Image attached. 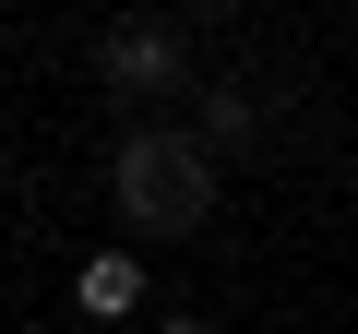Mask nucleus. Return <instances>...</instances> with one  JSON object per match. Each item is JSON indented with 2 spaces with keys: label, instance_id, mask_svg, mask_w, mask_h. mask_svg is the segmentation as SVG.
<instances>
[{
  "label": "nucleus",
  "instance_id": "1",
  "mask_svg": "<svg viewBox=\"0 0 358 334\" xmlns=\"http://www.w3.org/2000/svg\"><path fill=\"white\" fill-rule=\"evenodd\" d=\"M215 203V143L203 131H131L120 143V215L143 239H179V227H203Z\"/></svg>",
  "mask_w": 358,
  "mask_h": 334
},
{
  "label": "nucleus",
  "instance_id": "2",
  "mask_svg": "<svg viewBox=\"0 0 358 334\" xmlns=\"http://www.w3.org/2000/svg\"><path fill=\"white\" fill-rule=\"evenodd\" d=\"M96 60H108V84L167 96V84H179V24H108V36H96Z\"/></svg>",
  "mask_w": 358,
  "mask_h": 334
},
{
  "label": "nucleus",
  "instance_id": "3",
  "mask_svg": "<svg viewBox=\"0 0 358 334\" xmlns=\"http://www.w3.org/2000/svg\"><path fill=\"white\" fill-rule=\"evenodd\" d=\"M72 298H84L96 322H131V310H143V263H131V251H96V263L72 275Z\"/></svg>",
  "mask_w": 358,
  "mask_h": 334
},
{
  "label": "nucleus",
  "instance_id": "4",
  "mask_svg": "<svg viewBox=\"0 0 358 334\" xmlns=\"http://www.w3.org/2000/svg\"><path fill=\"white\" fill-rule=\"evenodd\" d=\"M155 334H203V322H155Z\"/></svg>",
  "mask_w": 358,
  "mask_h": 334
}]
</instances>
